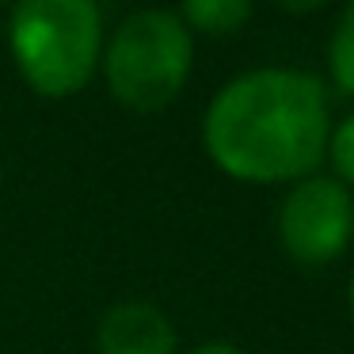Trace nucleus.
<instances>
[{"label":"nucleus","mask_w":354,"mask_h":354,"mask_svg":"<svg viewBox=\"0 0 354 354\" xmlns=\"http://www.w3.org/2000/svg\"><path fill=\"white\" fill-rule=\"evenodd\" d=\"M328 153H331V164H335L339 179H343V187L351 191V187H354V115L346 118L339 130H331Z\"/></svg>","instance_id":"obj_8"},{"label":"nucleus","mask_w":354,"mask_h":354,"mask_svg":"<svg viewBox=\"0 0 354 354\" xmlns=\"http://www.w3.org/2000/svg\"><path fill=\"white\" fill-rule=\"evenodd\" d=\"M0 176H4V171H0Z\"/></svg>","instance_id":"obj_11"},{"label":"nucleus","mask_w":354,"mask_h":354,"mask_svg":"<svg viewBox=\"0 0 354 354\" xmlns=\"http://www.w3.org/2000/svg\"><path fill=\"white\" fill-rule=\"evenodd\" d=\"M351 316H354V274H351Z\"/></svg>","instance_id":"obj_10"},{"label":"nucleus","mask_w":354,"mask_h":354,"mask_svg":"<svg viewBox=\"0 0 354 354\" xmlns=\"http://www.w3.org/2000/svg\"><path fill=\"white\" fill-rule=\"evenodd\" d=\"M191 354H244V351L232 346V343H202V346H194Z\"/></svg>","instance_id":"obj_9"},{"label":"nucleus","mask_w":354,"mask_h":354,"mask_svg":"<svg viewBox=\"0 0 354 354\" xmlns=\"http://www.w3.org/2000/svg\"><path fill=\"white\" fill-rule=\"evenodd\" d=\"M194 65V42L191 31L176 12L145 8L133 12L118 24L111 35L103 73L107 88L122 107L130 111H164L179 92Z\"/></svg>","instance_id":"obj_3"},{"label":"nucleus","mask_w":354,"mask_h":354,"mask_svg":"<svg viewBox=\"0 0 354 354\" xmlns=\"http://www.w3.org/2000/svg\"><path fill=\"white\" fill-rule=\"evenodd\" d=\"M8 46L35 92L69 100L100 69L103 16L92 0H24L12 12Z\"/></svg>","instance_id":"obj_2"},{"label":"nucleus","mask_w":354,"mask_h":354,"mask_svg":"<svg viewBox=\"0 0 354 354\" xmlns=\"http://www.w3.org/2000/svg\"><path fill=\"white\" fill-rule=\"evenodd\" d=\"M183 19L187 31H202V35H232L252 19V4L244 0H187L176 12Z\"/></svg>","instance_id":"obj_6"},{"label":"nucleus","mask_w":354,"mask_h":354,"mask_svg":"<svg viewBox=\"0 0 354 354\" xmlns=\"http://www.w3.org/2000/svg\"><path fill=\"white\" fill-rule=\"evenodd\" d=\"M278 240L301 267H328L354 240V198L339 179H297L278 209Z\"/></svg>","instance_id":"obj_4"},{"label":"nucleus","mask_w":354,"mask_h":354,"mask_svg":"<svg viewBox=\"0 0 354 354\" xmlns=\"http://www.w3.org/2000/svg\"><path fill=\"white\" fill-rule=\"evenodd\" d=\"M328 65L339 92L354 95V4H346L328 42Z\"/></svg>","instance_id":"obj_7"},{"label":"nucleus","mask_w":354,"mask_h":354,"mask_svg":"<svg viewBox=\"0 0 354 354\" xmlns=\"http://www.w3.org/2000/svg\"><path fill=\"white\" fill-rule=\"evenodd\" d=\"M331 138L328 92L297 69H255L209 100L202 145L240 183H297L324 160Z\"/></svg>","instance_id":"obj_1"},{"label":"nucleus","mask_w":354,"mask_h":354,"mask_svg":"<svg viewBox=\"0 0 354 354\" xmlns=\"http://www.w3.org/2000/svg\"><path fill=\"white\" fill-rule=\"evenodd\" d=\"M100 354H176L171 320L149 301H118L100 320Z\"/></svg>","instance_id":"obj_5"}]
</instances>
